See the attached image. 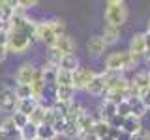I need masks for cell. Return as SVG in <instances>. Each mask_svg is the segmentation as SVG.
Instances as JSON below:
<instances>
[{"mask_svg": "<svg viewBox=\"0 0 150 140\" xmlns=\"http://www.w3.org/2000/svg\"><path fill=\"white\" fill-rule=\"evenodd\" d=\"M115 140H131V134L124 133V131H118V133H116V136H115Z\"/></svg>", "mask_w": 150, "mask_h": 140, "instance_id": "74e56055", "label": "cell"}, {"mask_svg": "<svg viewBox=\"0 0 150 140\" xmlns=\"http://www.w3.org/2000/svg\"><path fill=\"white\" fill-rule=\"evenodd\" d=\"M45 108H47V106H45V105H41V103H40V105L36 106V110L32 112L30 116H28V121H30V123H34L36 127H40V125H43V123H45Z\"/></svg>", "mask_w": 150, "mask_h": 140, "instance_id": "cb8c5ba5", "label": "cell"}, {"mask_svg": "<svg viewBox=\"0 0 150 140\" xmlns=\"http://www.w3.org/2000/svg\"><path fill=\"white\" fill-rule=\"evenodd\" d=\"M6 56H8V49H6V45H0V64L6 60Z\"/></svg>", "mask_w": 150, "mask_h": 140, "instance_id": "f35d334b", "label": "cell"}, {"mask_svg": "<svg viewBox=\"0 0 150 140\" xmlns=\"http://www.w3.org/2000/svg\"><path fill=\"white\" fill-rule=\"evenodd\" d=\"M86 93H90V95L94 97H100V95H105L107 93V88H105V82H103V78H101V75L98 73L96 75V78L86 86V90H84Z\"/></svg>", "mask_w": 150, "mask_h": 140, "instance_id": "7c38bea8", "label": "cell"}, {"mask_svg": "<svg viewBox=\"0 0 150 140\" xmlns=\"http://www.w3.org/2000/svg\"><path fill=\"white\" fill-rule=\"evenodd\" d=\"M17 6L26 11V9H30V8H36L38 2H36V0H17Z\"/></svg>", "mask_w": 150, "mask_h": 140, "instance_id": "e575fe53", "label": "cell"}, {"mask_svg": "<svg viewBox=\"0 0 150 140\" xmlns=\"http://www.w3.org/2000/svg\"><path fill=\"white\" fill-rule=\"evenodd\" d=\"M0 133H2V129H0Z\"/></svg>", "mask_w": 150, "mask_h": 140, "instance_id": "7dc6e473", "label": "cell"}, {"mask_svg": "<svg viewBox=\"0 0 150 140\" xmlns=\"http://www.w3.org/2000/svg\"><path fill=\"white\" fill-rule=\"evenodd\" d=\"M120 131H124V133H128V134H137V133L143 131V123H141V120L129 116V118H124V123H122Z\"/></svg>", "mask_w": 150, "mask_h": 140, "instance_id": "ac0fdd59", "label": "cell"}, {"mask_svg": "<svg viewBox=\"0 0 150 140\" xmlns=\"http://www.w3.org/2000/svg\"><path fill=\"white\" fill-rule=\"evenodd\" d=\"M128 101H129V106H131V116H133V118L141 120V118H143V116L148 112V108L143 105V103H141L139 97H135V99H128Z\"/></svg>", "mask_w": 150, "mask_h": 140, "instance_id": "484cf974", "label": "cell"}, {"mask_svg": "<svg viewBox=\"0 0 150 140\" xmlns=\"http://www.w3.org/2000/svg\"><path fill=\"white\" fill-rule=\"evenodd\" d=\"M75 101V88L73 86H54V103L69 105Z\"/></svg>", "mask_w": 150, "mask_h": 140, "instance_id": "ba28073f", "label": "cell"}, {"mask_svg": "<svg viewBox=\"0 0 150 140\" xmlns=\"http://www.w3.org/2000/svg\"><path fill=\"white\" fill-rule=\"evenodd\" d=\"M15 8H17V0H0V21H4L8 24L15 15Z\"/></svg>", "mask_w": 150, "mask_h": 140, "instance_id": "8fae6325", "label": "cell"}, {"mask_svg": "<svg viewBox=\"0 0 150 140\" xmlns=\"http://www.w3.org/2000/svg\"><path fill=\"white\" fill-rule=\"evenodd\" d=\"M84 106L81 105V103H77V101H73V103H69L68 105V108H66V120L68 121H79V118L84 114Z\"/></svg>", "mask_w": 150, "mask_h": 140, "instance_id": "e0dca14e", "label": "cell"}, {"mask_svg": "<svg viewBox=\"0 0 150 140\" xmlns=\"http://www.w3.org/2000/svg\"><path fill=\"white\" fill-rule=\"evenodd\" d=\"M139 99H141V103H143L146 108H150V88H146V90H143L139 93Z\"/></svg>", "mask_w": 150, "mask_h": 140, "instance_id": "836d02e7", "label": "cell"}, {"mask_svg": "<svg viewBox=\"0 0 150 140\" xmlns=\"http://www.w3.org/2000/svg\"><path fill=\"white\" fill-rule=\"evenodd\" d=\"M120 36H122V32H120V28H116V26H111V24H105V28H103V41H105V45L109 47V45H115V43H118L120 41Z\"/></svg>", "mask_w": 150, "mask_h": 140, "instance_id": "2e32d148", "label": "cell"}, {"mask_svg": "<svg viewBox=\"0 0 150 140\" xmlns=\"http://www.w3.org/2000/svg\"><path fill=\"white\" fill-rule=\"evenodd\" d=\"M17 103H19V99H17L15 90H13V88L6 86V88L0 90V110L11 112V114H13V112L17 110Z\"/></svg>", "mask_w": 150, "mask_h": 140, "instance_id": "8992f818", "label": "cell"}, {"mask_svg": "<svg viewBox=\"0 0 150 140\" xmlns=\"http://www.w3.org/2000/svg\"><path fill=\"white\" fill-rule=\"evenodd\" d=\"M131 84L137 88V92H139V93L143 92V90H146V88H150V82H148V71H139V73H135V77L131 78Z\"/></svg>", "mask_w": 150, "mask_h": 140, "instance_id": "44dd1931", "label": "cell"}, {"mask_svg": "<svg viewBox=\"0 0 150 140\" xmlns=\"http://www.w3.org/2000/svg\"><path fill=\"white\" fill-rule=\"evenodd\" d=\"M144 62H146V65L150 67V50H146V54H144Z\"/></svg>", "mask_w": 150, "mask_h": 140, "instance_id": "60d3db41", "label": "cell"}, {"mask_svg": "<svg viewBox=\"0 0 150 140\" xmlns=\"http://www.w3.org/2000/svg\"><path fill=\"white\" fill-rule=\"evenodd\" d=\"M0 129H2L4 133H11V131H17V127H15V121H13L11 114L0 120Z\"/></svg>", "mask_w": 150, "mask_h": 140, "instance_id": "1f68e13d", "label": "cell"}, {"mask_svg": "<svg viewBox=\"0 0 150 140\" xmlns=\"http://www.w3.org/2000/svg\"><path fill=\"white\" fill-rule=\"evenodd\" d=\"M58 67H60V69H64V71L73 73L75 69H79L81 65H79V58H77L75 54H66V56H62V60H60Z\"/></svg>", "mask_w": 150, "mask_h": 140, "instance_id": "ffe728a7", "label": "cell"}, {"mask_svg": "<svg viewBox=\"0 0 150 140\" xmlns=\"http://www.w3.org/2000/svg\"><path fill=\"white\" fill-rule=\"evenodd\" d=\"M11 118H13V121H15V127H17V129H23V127L28 123V116L21 114V112H13Z\"/></svg>", "mask_w": 150, "mask_h": 140, "instance_id": "d6a6232c", "label": "cell"}, {"mask_svg": "<svg viewBox=\"0 0 150 140\" xmlns=\"http://www.w3.org/2000/svg\"><path fill=\"white\" fill-rule=\"evenodd\" d=\"M6 28H8V24H6V22H4V21H0V34H2V32L6 30Z\"/></svg>", "mask_w": 150, "mask_h": 140, "instance_id": "b9f144b4", "label": "cell"}, {"mask_svg": "<svg viewBox=\"0 0 150 140\" xmlns=\"http://www.w3.org/2000/svg\"><path fill=\"white\" fill-rule=\"evenodd\" d=\"M148 82H150V69H148Z\"/></svg>", "mask_w": 150, "mask_h": 140, "instance_id": "f6af8a7d", "label": "cell"}, {"mask_svg": "<svg viewBox=\"0 0 150 140\" xmlns=\"http://www.w3.org/2000/svg\"><path fill=\"white\" fill-rule=\"evenodd\" d=\"M105 49H107V45H105V41H103L101 36H92L86 43V50H88V54H92V56H101L105 52Z\"/></svg>", "mask_w": 150, "mask_h": 140, "instance_id": "30bf717a", "label": "cell"}, {"mask_svg": "<svg viewBox=\"0 0 150 140\" xmlns=\"http://www.w3.org/2000/svg\"><path fill=\"white\" fill-rule=\"evenodd\" d=\"M96 71L90 67H79V69H75V71L71 73V77H73V88H75V92L77 90H86V86L90 84L94 78H96Z\"/></svg>", "mask_w": 150, "mask_h": 140, "instance_id": "277c9868", "label": "cell"}, {"mask_svg": "<svg viewBox=\"0 0 150 140\" xmlns=\"http://www.w3.org/2000/svg\"><path fill=\"white\" fill-rule=\"evenodd\" d=\"M34 39H40V41H43V43H45L47 47H49V49H53V47H54V43H56V39H58V36L54 34L53 26H51V21L38 22Z\"/></svg>", "mask_w": 150, "mask_h": 140, "instance_id": "3957f363", "label": "cell"}, {"mask_svg": "<svg viewBox=\"0 0 150 140\" xmlns=\"http://www.w3.org/2000/svg\"><path fill=\"white\" fill-rule=\"evenodd\" d=\"M19 131H21V138L23 140H36L38 138V127L34 123H30V121H28L23 129H19Z\"/></svg>", "mask_w": 150, "mask_h": 140, "instance_id": "4316f807", "label": "cell"}, {"mask_svg": "<svg viewBox=\"0 0 150 140\" xmlns=\"http://www.w3.org/2000/svg\"><path fill=\"white\" fill-rule=\"evenodd\" d=\"M79 140H100V136H98L96 133H84V134H81V136H79Z\"/></svg>", "mask_w": 150, "mask_h": 140, "instance_id": "8d00e7d4", "label": "cell"}, {"mask_svg": "<svg viewBox=\"0 0 150 140\" xmlns=\"http://www.w3.org/2000/svg\"><path fill=\"white\" fill-rule=\"evenodd\" d=\"M54 140H58V136H56V138H54Z\"/></svg>", "mask_w": 150, "mask_h": 140, "instance_id": "bcb514c9", "label": "cell"}, {"mask_svg": "<svg viewBox=\"0 0 150 140\" xmlns=\"http://www.w3.org/2000/svg\"><path fill=\"white\" fill-rule=\"evenodd\" d=\"M36 73H38V69L34 67V64L25 62V64L19 65V69L15 73V80H17V84H26V86H30V82L34 80V77H36Z\"/></svg>", "mask_w": 150, "mask_h": 140, "instance_id": "52a82bcc", "label": "cell"}, {"mask_svg": "<svg viewBox=\"0 0 150 140\" xmlns=\"http://www.w3.org/2000/svg\"><path fill=\"white\" fill-rule=\"evenodd\" d=\"M144 43H146V50H150V34L144 32Z\"/></svg>", "mask_w": 150, "mask_h": 140, "instance_id": "ab89813d", "label": "cell"}, {"mask_svg": "<svg viewBox=\"0 0 150 140\" xmlns=\"http://www.w3.org/2000/svg\"><path fill=\"white\" fill-rule=\"evenodd\" d=\"M62 136L68 138V140H75V138L81 136V131H79L77 121H68V120H66V125H64V131H62Z\"/></svg>", "mask_w": 150, "mask_h": 140, "instance_id": "7402d4cb", "label": "cell"}, {"mask_svg": "<svg viewBox=\"0 0 150 140\" xmlns=\"http://www.w3.org/2000/svg\"><path fill=\"white\" fill-rule=\"evenodd\" d=\"M100 140H115V136H103V138H100Z\"/></svg>", "mask_w": 150, "mask_h": 140, "instance_id": "ee69618b", "label": "cell"}, {"mask_svg": "<svg viewBox=\"0 0 150 140\" xmlns=\"http://www.w3.org/2000/svg\"><path fill=\"white\" fill-rule=\"evenodd\" d=\"M45 88H47V84H45V80H43V77H41V71L38 69V73H36L34 80L30 82L32 99L38 101V103H41V99H43V93H45Z\"/></svg>", "mask_w": 150, "mask_h": 140, "instance_id": "9c48e42d", "label": "cell"}, {"mask_svg": "<svg viewBox=\"0 0 150 140\" xmlns=\"http://www.w3.org/2000/svg\"><path fill=\"white\" fill-rule=\"evenodd\" d=\"M56 86H73V77L69 71L58 67V75H56Z\"/></svg>", "mask_w": 150, "mask_h": 140, "instance_id": "f1b7e54d", "label": "cell"}, {"mask_svg": "<svg viewBox=\"0 0 150 140\" xmlns=\"http://www.w3.org/2000/svg\"><path fill=\"white\" fill-rule=\"evenodd\" d=\"M116 116H120V118H129V116H131V106H129V101L128 99H124V101L118 103Z\"/></svg>", "mask_w": 150, "mask_h": 140, "instance_id": "4dcf8cb0", "label": "cell"}, {"mask_svg": "<svg viewBox=\"0 0 150 140\" xmlns=\"http://www.w3.org/2000/svg\"><path fill=\"white\" fill-rule=\"evenodd\" d=\"M137 62L133 60L128 50H118V52H111L105 60V71H112V73H120L122 71H129L133 69Z\"/></svg>", "mask_w": 150, "mask_h": 140, "instance_id": "6da1fadb", "label": "cell"}, {"mask_svg": "<svg viewBox=\"0 0 150 140\" xmlns=\"http://www.w3.org/2000/svg\"><path fill=\"white\" fill-rule=\"evenodd\" d=\"M128 52L133 56L135 62H139L141 58H144L146 54V43H144V32H137V34L131 36L129 39V49Z\"/></svg>", "mask_w": 150, "mask_h": 140, "instance_id": "5b68a950", "label": "cell"}, {"mask_svg": "<svg viewBox=\"0 0 150 140\" xmlns=\"http://www.w3.org/2000/svg\"><path fill=\"white\" fill-rule=\"evenodd\" d=\"M128 21V6L124 0H109L105 4V24L120 28Z\"/></svg>", "mask_w": 150, "mask_h": 140, "instance_id": "7a4b0ae2", "label": "cell"}, {"mask_svg": "<svg viewBox=\"0 0 150 140\" xmlns=\"http://www.w3.org/2000/svg\"><path fill=\"white\" fill-rule=\"evenodd\" d=\"M54 49L58 50V52H62L64 56H66V54H75V52H73V50H75V43H73V39H71L68 34H66V36H60L58 39H56Z\"/></svg>", "mask_w": 150, "mask_h": 140, "instance_id": "4fadbf2b", "label": "cell"}, {"mask_svg": "<svg viewBox=\"0 0 150 140\" xmlns=\"http://www.w3.org/2000/svg\"><path fill=\"white\" fill-rule=\"evenodd\" d=\"M116 108H118V105H116V103H112L109 99H103L101 105H100V118L111 121L116 116Z\"/></svg>", "mask_w": 150, "mask_h": 140, "instance_id": "5bb4252c", "label": "cell"}, {"mask_svg": "<svg viewBox=\"0 0 150 140\" xmlns=\"http://www.w3.org/2000/svg\"><path fill=\"white\" fill-rule=\"evenodd\" d=\"M38 105H40V103L34 101L32 97H30V99H21V101L17 103V110L15 112H21V114H25V116H30L32 112L36 110Z\"/></svg>", "mask_w": 150, "mask_h": 140, "instance_id": "603a6c76", "label": "cell"}, {"mask_svg": "<svg viewBox=\"0 0 150 140\" xmlns=\"http://www.w3.org/2000/svg\"><path fill=\"white\" fill-rule=\"evenodd\" d=\"M146 34H150V19H148V22H146Z\"/></svg>", "mask_w": 150, "mask_h": 140, "instance_id": "7bdbcfd3", "label": "cell"}, {"mask_svg": "<svg viewBox=\"0 0 150 140\" xmlns=\"http://www.w3.org/2000/svg\"><path fill=\"white\" fill-rule=\"evenodd\" d=\"M15 95H17V99L21 101V99H30L32 97V90H30V86H26V84H15Z\"/></svg>", "mask_w": 150, "mask_h": 140, "instance_id": "f546056e", "label": "cell"}, {"mask_svg": "<svg viewBox=\"0 0 150 140\" xmlns=\"http://www.w3.org/2000/svg\"><path fill=\"white\" fill-rule=\"evenodd\" d=\"M41 71V77H43L45 84H54L56 86V75H58V65L51 64V62H45L43 67L40 69Z\"/></svg>", "mask_w": 150, "mask_h": 140, "instance_id": "9a60e30c", "label": "cell"}, {"mask_svg": "<svg viewBox=\"0 0 150 140\" xmlns=\"http://www.w3.org/2000/svg\"><path fill=\"white\" fill-rule=\"evenodd\" d=\"M94 133H96L100 138H103V136H111L112 127H111V123H109L107 120L98 118V120H96V125H94Z\"/></svg>", "mask_w": 150, "mask_h": 140, "instance_id": "d4e9b609", "label": "cell"}, {"mask_svg": "<svg viewBox=\"0 0 150 140\" xmlns=\"http://www.w3.org/2000/svg\"><path fill=\"white\" fill-rule=\"evenodd\" d=\"M38 138L40 140H54L56 138V133H54V129L51 127V125H40L38 127Z\"/></svg>", "mask_w": 150, "mask_h": 140, "instance_id": "83f0119b", "label": "cell"}, {"mask_svg": "<svg viewBox=\"0 0 150 140\" xmlns=\"http://www.w3.org/2000/svg\"><path fill=\"white\" fill-rule=\"evenodd\" d=\"M131 140H150V133H148L146 129H143L137 134H131Z\"/></svg>", "mask_w": 150, "mask_h": 140, "instance_id": "d590c367", "label": "cell"}, {"mask_svg": "<svg viewBox=\"0 0 150 140\" xmlns=\"http://www.w3.org/2000/svg\"><path fill=\"white\" fill-rule=\"evenodd\" d=\"M148 110H150V108H148Z\"/></svg>", "mask_w": 150, "mask_h": 140, "instance_id": "c3c4849f", "label": "cell"}, {"mask_svg": "<svg viewBox=\"0 0 150 140\" xmlns=\"http://www.w3.org/2000/svg\"><path fill=\"white\" fill-rule=\"evenodd\" d=\"M77 125H79V131H81V134H84V133H92V131H94V125H96V118H94L90 112H84L81 118H79Z\"/></svg>", "mask_w": 150, "mask_h": 140, "instance_id": "d6986e66", "label": "cell"}]
</instances>
